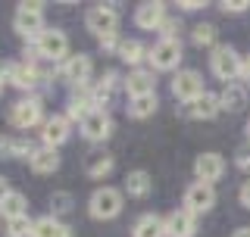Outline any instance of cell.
Wrapping results in <instances>:
<instances>
[{"label":"cell","instance_id":"6da1fadb","mask_svg":"<svg viewBox=\"0 0 250 237\" xmlns=\"http://www.w3.org/2000/svg\"><path fill=\"white\" fill-rule=\"evenodd\" d=\"M241 66H244V59L238 57V50H234L231 44H219L213 50V57H209V69H213V75L219 81L231 84L234 78H241Z\"/></svg>","mask_w":250,"mask_h":237},{"label":"cell","instance_id":"7a4b0ae2","mask_svg":"<svg viewBox=\"0 0 250 237\" xmlns=\"http://www.w3.org/2000/svg\"><path fill=\"white\" fill-rule=\"evenodd\" d=\"M122 212V191L116 187H97L88 200V216L97 222H109Z\"/></svg>","mask_w":250,"mask_h":237},{"label":"cell","instance_id":"3957f363","mask_svg":"<svg viewBox=\"0 0 250 237\" xmlns=\"http://www.w3.org/2000/svg\"><path fill=\"white\" fill-rule=\"evenodd\" d=\"M13 28L22 38H41L44 35V3L31 0V3H19V10L13 16Z\"/></svg>","mask_w":250,"mask_h":237},{"label":"cell","instance_id":"277c9868","mask_svg":"<svg viewBox=\"0 0 250 237\" xmlns=\"http://www.w3.org/2000/svg\"><path fill=\"white\" fill-rule=\"evenodd\" d=\"M185 57V47L182 41H156L150 50H147V59H150L153 72H172V69H178V62Z\"/></svg>","mask_w":250,"mask_h":237},{"label":"cell","instance_id":"5b68a950","mask_svg":"<svg viewBox=\"0 0 250 237\" xmlns=\"http://www.w3.org/2000/svg\"><path fill=\"white\" fill-rule=\"evenodd\" d=\"M84 25H88L91 35H97L100 41L104 38H113L116 31H119V13L113 10V6H91L88 16H84Z\"/></svg>","mask_w":250,"mask_h":237},{"label":"cell","instance_id":"8992f818","mask_svg":"<svg viewBox=\"0 0 250 237\" xmlns=\"http://www.w3.org/2000/svg\"><path fill=\"white\" fill-rule=\"evenodd\" d=\"M44 118V109H41V100L28 97V100H19V103L10 106V125L13 128H35L38 122Z\"/></svg>","mask_w":250,"mask_h":237},{"label":"cell","instance_id":"52a82bcc","mask_svg":"<svg viewBox=\"0 0 250 237\" xmlns=\"http://www.w3.org/2000/svg\"><path fill=\"white\" fill-rule=\"evenodd\" d=\"M172 94H175V100H182V103H194V100L203 94L200 72H194V69H182V72L172 78Z\"/></svg>","mask_w":250,"mask_h":237},{"label":"cell","instance_id":"ba28073f","mask_svg":"<svg viewBox=\"0 0 250 237\" xmlns=\"http://www.w3.org/2000/svg\"><path fill=\"white\" fill-rule=\"evenodd\" d=\"M216 206V191L213 184H203V181H194L191 187L185 191V209L194 212V216H203Z\"/></svg>","mask_w":250,"mask_h":237},{"label":"cell","instance_id":"9c48e42d","mask_svg":"<svg viewBox=\"0 0 250 237\" xmlns=\"http://www.w3.org/2000/svg\"><path fill=\"white\" fill-rule=\"evenodd\" d=\"M38 53H41L44 59H50V62L66 59V53H69V38L62 35L60 28H44V35L38 38Z\"/></svg>","mask_w":250,"mask_h":237},{"label":"cell","instance_id":"30bf717a","mask_svg":"<svg viewBox=\"0 0 250 237\" xmlns=\"http://www.w3.org/2000/svg\"><path fill=\"white\" fill-rule=\"evenodd\" d=\"M163 228H166V237H194L197 234V216L188 209H175L163 218Z\"/></svg>","mask_w":250,"mask_h":237},{"label":"cell","instance_id":"8fae6325","mask_svg":"<svg viewBox=\"0 0 250 237\" xmlns=\"http://www.w3.org/2000/svg\"><path fill=\"white\" fill-rule=\"evenodd\" d=\"M166 22V3L160 0H147V3H138L135 10V25L144 31H160V25Z\"/></svg>","mask_w":250,"mask_h":237},{"label":"cell","instance_id":"7c38bea8","mask_svg":"<svg viewBox=\"0 0 250 237\" xmlns=\"http://www.w3.org/2000/svg\"><path fill=\"white\" fill-rule=\"evenodd\" d=\"M82 134L88 140H94V144H100V140H106L109 134H113V118H109L106 109H94V113L82 122Z\"/></svg>","mask_w":250,"mask_h":237},{"label":"cell","instance_id":"4fadbf2b","mask_svg":"<svg viewBox=\"0 0 250 237\" xmlns=\"http://www.w3.org/2000/svg\"><path fill=\"white\" fill-rule=\"evenodd\" d=\"M194 175H197V181H203V184H213V181H219L225 175V159L219 153H200L197 159H194Z\"/></svg>","mask_w":250,"mask_h":237},{"label":"cell","instance_id":"5bb4252c","mask_svg":"<svg viewBox=\"0 0 250 237\" xmlns=\"http://www.w3.org/2000/svg\"><path fill=\"white\" fill-rule=\"evenodd\" d=\"M125 91H128L131 100L138 97H147V94H156V78H153V69H135V72H128L125 78Z\"/></svg>","mask_w":250,"mask_h":237},{"label":"cell","instance_id":"9a60e30c","mask_svg":"<svg viewBox=\"0 0 250 237\" xmlns=\"http://www.w3.org/2000/svg\"><path fill=\"white\" fill-rule=\"evenodd\" d=\"M41 140H44V147H50V150H57L60 144H66V140H69V118H66V116H50V118H44Z\"/></svg>","mask_w":250,"mask_h":237},{"label":"cell","instance_id":"2e32d148","mask_svg":"<svg viewBox=\"0 0 250 237\" xmlns=\"http://www.w3.org/2000/svg\"><path fill=\"white\" fill-rule=\"evenodd\" d=\"M219 113H222V103H219V97L209 94V91H203L194 103H188V116L200 118V122H209V118H216Z\"/></svg>","mask_w":250,"mask_h":237},{"label":"cell","instance_id":"e0dca14e","mask_svg":"<svg viewBox=\"0 0 250 237\" xmlns=\"http://www.w3.org/2000/svg\"><path fill=\"white\" fill-rule=\"evenodd\" d=\"M62 75H66V81H72V88H78V84H88L91 57H84V53H78V57H69L66 62H62Z\"/></svg>","mask_w":250,"mask_h":237},{"label":"cell","instance_id":"ac0fdd59","mask_svg":"<svg viewBox=\"0 0 250 237\" xmlns=\"http://www.w3.org/2000/svg\"><path fill=\"white\" fill-rule=\"evenodd\" d=\"M219 103H222L225 113H241L247 106V84H241V81L225 84V91L219 94Z\"/></svg>","mask_w":250,"mask_h":237},{"label":"cell","instance_id":"d6986e66","mask_svg":"<svg viewBox=\"0 0 250 237\" xmlns=\"http://www.w3.org/2000/svg\"><path fill=\"white\" fill-rule=\"evenodd\" d=\"M150 191H153L150 172L135 169V172H128V175H125V194H128V197H135V200H144V197H150Z\"/></svg>","mask_w":250,"mask_h":237},{"label":"cell","instance_id":"ffe728a7","mask_svg":"<svg viewBox=\"0 0 250 237\" xmlns=\"http://www.w3.org/2000/svg\"><path fill=\"white\" fill-rule=\"evenodd\" d=\"M28 165H31V172H35V175H53V172L60 169V156H57V150L41 147V150H35V153H31Z\"/></svg>","mask_w":250,"mask_h":237},{"label":"cell","instance_id":"44dd1931","mask_svg":"<svg viewBox=\"0 0 250 237\" xmlns=\"http://www.w3.org/2000/svg\"><path fill=\"white\" fill-rule=\"evenodd\" d=\"M31 237H72V228L53 216H44L31 225Z\"/></svg>","mask_w":250,"mask_h":237},{"label":"cell","instance_id":"7402d4cb","mask_svg":"<svg viewBox=\"0 0 250 237\" xmlns=\"http://www.w3.org/2000/svg\"><path fill=\"white\" fill-rule=\"evenodd\" d=\"M131 237H166V228H163V218L156 212H147L141 216L135 228H131Z\"/></svg>","mask_w":250,"mask_h":237},{"label":"cell","instance_id":"603a6c76","mask_svg":"<svg viewBox=\"0 0 250 237\" xmlns=\"http://www.w3.org/2000/svg\"><path fill=\"white\" fill-rule=\"evenodd\" d=\"M25 194H19V191H10L3 197V200H0V216L6 218V222H13V218H22L25 216Z\"/></svg>","mask_w":250,"mask_h":237},{"label":"cell","instance_id":"cb8c5ba5","mask_svg":"<svg viewBox=\"0 0 250 237\" xmlns=\"http://www.w3.org/2000/svg\"><path fill=\"white\" fill-rule=\"evenodd\" d=\"M84 172H88L91 178H106L109 172H113V156H109V153H88V159H84Z\"/></svg>","mask_w":250,"mask_h":237},{"label":"cell","instance_id":"d4e9b609","mask_svg":"<svg viewBox=\"0 0 250 237\" xmlns=\"http://www.w3.org/2000/svg\"><path fill=\"white\" fill-rule=\"evenodd\" d=\"M156 106H160V100H156V94H147V97H138L128 103V116L131 118H150L156 113Z\"/></svg>","mask_w":250,"mask_h":237},{"label":"cell","instance_id":"484cf974","mask_svg":"<svg viewBox=\"0 0 250 237\" xmlns=\"http://www.w3.org/2000/svg\"><path fill=\"white\" fill-rule=\"evenodd\" d=\"M0 153L3 156H28L31 159V140H25V138H0Z\"/></svg>","mask_w":250,"mask_h":237},{"label":"cell","instance_id":"4316f807","mask_svg":"<svg viewBox=\"0 0 250 237\" xmlns=\"http://www.w3.org/2000/svg\"><path fill=\"white\" fill-rule=\"evenodd\" d=\"M10 81L16 84L19 91H31L38 84V72L31 66H13V75H10Z\"/></svg>","mask_w":250,"mask_h":237},{"label":"cell","instance_id":"83f0119b","mask_svg":"<svg viewBox=\"0 0 250 237\" xmlns=\"http://www.w3.org/2000/svg\"><path fill=\"white\" fill-rule=\"evenodd\" d=\"M144 57H147V50H144V44H141V41H122L119 44V59L128 62V66H138Z\"/></svg>","mask_w":250,"mask_h":237},{"label":"cell","instance_id":"f1b7e54d","mask_svg":"<svg viewBox=\"0 0 250 237\" xmlns=\"http://www.w3.org/2000/svg\"><path fill=\"white\" fill-rule=\"evenodd\" d=\"M216 35H219V31H216V25H209V22H200V25L197 28H194V44H197V47H213V50H216Z\"/></svg>","mask_w":250,"mask_h":237},{"label":"cell","instance_id":"f546056e","mask_svg":"<svg viewBox=\"0 0 250 237\" xmlns=\"http://www.w3.org/2000/svg\"><path fill=\"white\" fill-rule=\"evenodd\" d=\"M116 81H119V75H116L113 69H109V72H104V78H100V81L94 84V100H106L109 94H113Z\"/></svg>","mask_w":250,"mask_h":237},{"label":"cell","instance_id":"4dcf8cb0","mask_svg":"<svg viewBox=\"0 0 250 237\" xmlns=\"http://www.w3.org/2000/svg\"><path fill=\"white\" fill-rule=\"evenodd\" d=\"M31 225L35 222H28V216L13 218V222H6V237H31Z\"/></svg>","mask_w":250,"mask_h":237},{"label":"cell","instance_id":"1f68e13d","mask_svg":"<svg viewBox=\"0 0 250 237\" xmlns=\"http://www.w3.org/2000/svg\"><path fill=\"white\" fill-rule=\"evenodd\" d=\"M50 206H53V218H57V216H66V212L72 209V194L57 191V194L50 197Z\"/></svg>","mask_w":250,"mask_h":237},{"label":"cell","instance_id":"d6a6232c","mask_svg":"<svg viewBox=\"0 0 250 237\" xmlns=\"http://www.w3.org/2000/svg\"><path fill=\"white\" fill-rule=\"evenodd\" d=\"M222 13H247L250 10V0H222Z\"/></svg>","mask_w":250,"mask_h":237},{"label":"cell","instance_id":"836d02e7","mask_svg":"<svg viewBox=\"0 0 250 237\" xmlns=\"http://www.w3.org/2000/svg\"><path fill=\"white\" fill-rule=\"evenodd\" d=\"M234 165H238L241 172H247V175H250V147L238 150V156H234Z\"/></svg>","mask_w":250,"mask_h":237},{"label":"cell","instance_id":"e575fe53","mask_svg":"<svg viewBox=\"0 0 250 237\" xmlns=\"http://www.w3.org/2000/svg\"><path fill=\"white\" fill-rule=\"evenodd\" d=\"M238 200H241V206L244 209H250V178L241 184V191H238Z\"/></svg>","mask_w":250,"mask_h":237},{"label":"cell","instance_id":"d590c367","mask_svg":"<svg viewBox=\"0 0 250 237\" xmlns=\"http://www.w3.org/2000/svg\"><path fill=\"white\" fill-rule=\"evenodd\" d=\"M178 6H182L185 13H194V10H200V6H207V3H200V0H182Z\"/></svg>","mask_w":250,"mask_h":237},{"label":"cell","instance_id":"8d00e7d4","mask_svg":"<svg viewBox=\"0 0 250 237\" xmlns=\"http://www.w3.org/2000/svg\"><path fill=\"white\" fill-rule=\"evenodd\" d=\"M241 78H244V81L250 84V57H247V62H244V66H241Z\"/></svg>","mask_w":250,"mask_h":237},{"label":"cell","instance_id":"74e56055","mask_svg":"<svg viewBox=\"0 0 250 237\" xmlns=\"http://www.w3.org/2000/svg\"><path fill=\"white\" fill-rule=\"evenodd\" d=\"M6 194H10V184H6V178L3 175H0V200H3V197Z\"/></svg>","mask_w":250,"mask_h":237},{"label":"cell","instance_id":"f35d334b","mask_svg":"<svg viewBox=\"0 0 250 237\" xmlns=\"http://www.w3.org/2000/svg\"><path fill=\"white\" fill-rule=\"evenodd\" d=\"M231 237H250V225H244V228H238Z\"/></svg>","mask_w":250,"mask_h":237},{"label":"cell","instance_id":"ab89813d","mask_svg":"<svg viewBox=\"0 0 250 237\" xmlns=\"http://www.w3.org/2000/svg\"><path fill=\"white\" fill-rule=\"evenodd\" d=\"M247 138H250V118H247Z\"/></svg>","mask_w":250,"mask_h":237},{"label":"cell","instance_id":"60d3db41","mask_svg":"<svg viewBox=\"0 0 250 237\" xmlns=\"http://www.w3.org/2000/svg\"><path fill=\"white\" fill-rule=\"evenodd\" d=\"M0 91H3V78H0Z\"/></svg>","mask_w":250,"mask_h":237}]
</instances>
